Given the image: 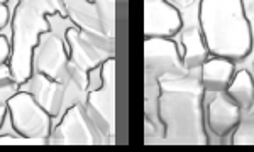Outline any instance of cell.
<instances>
[{
  "mask_svg": "<svg viewBox=\"0 0 254 152\" xmlns=\"http://www.w3.org/2000/svg\"><path fill=\"white\" fill-rule=\"evenodd\" d=\"M5 115H7V103H0V127L5 124Z\"/></svg>",
  "mask_w": 254,
  "mask_h": 152,
  "instance_id": "d6986e66",
  "label": "cell"
},
{
  "mask_svg": "<svg viewBox=\"0 0 254 152\" xmlns=\"http://www.w3.org/2000/svg\"><path fill=\"white\" fill-rule=\"evenodd\" d=\"M68 63L69 56L63 41L51 32H44L32 52V68L51 80L61 81V78L66 73Z\"/></svg>",
  "mask_w": 254,
  "mask_h": 152,
  "instance_id": "ba28073f",
  "label": "cell"
},
{
  "mask_svg": "<svg viewBox=\"0 0 254 152\" xmlns=\"http://www.w3.org/2000/svg\"><path fill=\"white\" fill-rule=\"evenodd\" d=\"M246 115H248V117H254V103L249 106V110L246 112Z\"/></svg>",
  "mask_w": 254,
  "mask_h": 152,
  "instance_id": "44dd1931",
  "label": "cell"
},
{
  "mask_svg": "<svg viewBox=\"0 0 254 152\" xmlns=\"http://www.w3.org/2000/svg\"><path fill=\"white\" fill-rule=\"evenodd\" d=\"M24 92H29L36 101L43 106L51 117L60 115L64 103V85L63 81L51 80L43 73L36 71L29 80L24 83Z\"/></svg>",
  "mask_w": 254,
  "mask_h": 152,
  "instance_id": "8fae6325",
  "label": "cell"
},
{
  "mask_svg": "<svg viewBox=\"0 0 254 152\" xmlns=\"http://www.w3.org/2000/svg\"><path fill=\"white\" fill-rule=\"evenodd\" d=\"M156 108L165 127V142L173 146H207L203 117V88L200 78L190 73H168L158 78Z\"/></svg>",
  "mask_w": 254,
  "mask_h": 152,
  "instance_id": "6da1fadb",
  "label": "cell"
},
{
  "mask_svg": "<svg viewBox=\"0 0 254 152\" xmlns=\"http://www.w3.org/2000/svg\"><path fill=\"white\" fill-rule=\"evenodd\" d=\"M198 22L212 56L237 61L253 51V29L243 0H200Z\"/></svg>",
  "mask_w": 254,
  "mask_h": 152,
  "instance_id": "7a4b0ae2",
  "label": "cell"
},
{
  "mask_svg": "<svg viewBox=\"0 0 254 152\" xmlns=\"http://www.w3.org/2000/svg\"><path fill=\"white\" fill-rule=\"evenodd\" d=\"M183 27L180 10L170 0H144L146 38H173Z\"/></svg>",
  "mask_w": 254,
  "mask_h": 152,
  "instance_id": "9c48e42d",
  "label": "cell"
},
{
  "mask_svg": "<svg viewBox=\"0 0 254 152\" xmlns=\"http://www.w3.org/2000/svg\"><path fill=\"white\" fill-rule=\"evenodd\" d=\"M234 61L229 57L212 56L210 59H207L200 66L202 69L200 81H202L205 92H225L234 78Z\"/></svg>",
  "mask_w": 254,
  "mask_h": 152,
  "instance_id": "7c38bea8",
  "label": "cell"
},
{
  "mask_svg": "<svg viewBox=\"0 0 254 152\" xmlns=\"http://www.w3.org/2000/svg\"><path fill=\"white\" fill-rule=\"evenodd\" d=\"M0 90H17V83L12 76L10 66H7L5 63L0 64Z\"/></svg>",
  "mask_w": 254,
  "mask_h": 152,
  "instance_id": "2e32d148",
  "label": "cell"
},
{
  "mask_svg": "<svg viewBox=\"0 0 254 152\" xmlns=\"http://www.w3.org/2000/svg\"><path fill=\"white\" fill-rule=\"evenodd\" d=\"M0 3H7V0H0Z\"/></svg>",
  "mask_w": 254,
  "mask_h": 152,
  "instance_id": "7402d4cb",
  "label": "cell"
},
{
  "mask_svg": "<svg viewBox=\"0 0 254 152\" xmlns=\"http://www.w3.org/2000/svg\"><path fill=\"white\" fill-rule=\"evenodd\" d=\"M234 146H254V117L241 120L232 134Z\"/></svg>",
  "mask_w": 254,
  "mask_h": 152,
  "instance_id": "9a60e30c",
  "label": "cell"
},
{
  "mask_svg": "<svg viewBox=\"0 0 254 152\" xmlns=\"http://www.w3.org/2000/svg\"><path fill=\"white\" fill-rule=\"evenodd\" d=\"M90 2H92V0H90Z\"/></svg>",
  "mask_w": 254,
  "mask_h": 152,
  "instance_id": "603a6c76",
  "label": "cell"
},
{
  "mask_svg": "<svg viewBox=\"0 0 254 152\" xmlns=\"http://www.w3.org/2000/svg\"><path fill=\"white\" fill-rule=\"evenodd\" d=\"M144 73L146 85L158 83V78L168 73H188L183 66L178 44L171 38H146L144 41Z\"/></svg>",
  "mask_w": 254,
  "mask_h": 152,
  "instance_id": "8992f818",
  "label": "cell"
},
{
  "mask_svg": "<svg viewBox=\"0 0 254 152\" xmlns=\"http://www.w3.org/2000/svg\"><path fill=\"white\" fill-rule=\"evenodd\" d=\"M171 3H178V5H190L193 0H170Z\"/></svg>",
  "mask_w": 254,
  "mask_h": 152,
  "instance_id": "ffe728a7",
  "label": "cell"
},
{
  "mask_svg": "<svg viewBox=\"0 0 254 152\" xmlns=\"http://www.w3.org/2000/svg\"><path fill=\"white\" fill-rule=\"evenodd\" d=\"M9 7L5 3H0V29H3L9 24Z\"/></svg>",
  "mask_w": 254,
  "mask_h": 152,
  "instance_id": "ac0fdd59",
  "label": "cell"
},
{
  "mask_svg": "<svg viewBox=\"0 0 254 152\" xmlns=\"http://www.w3.org/2000/svg\"><path fill=\"white\" fill-rule=\"evenodd\" d=\"M12 54V44L5 36H0V64H3Z\"/></svg>",
  "mask_w": 254,
  "mask_h": 152,
  "instance_id": "e0dca14e",
  "label": "cell"
},
{
  "mask_svg": "<svg viewBox=\"0 0 254 152\" xmlns=\"http://www.w3.org/2000/svg\"><path fill=\"white\" fill-rule=\"evenodd\" d=\"M66 14L64 0H19L12 17L10 71L15 83L24 85L32 75V52L39 38L49 32L46 15Z\"/></svg>",
  "mask_w": 254,
  "mask_h": 152,
  "instance_id": "3957f363",
  "label": "cell"
},
{
  "mask_svg": "<svg viewBox=\"0 0 254 152\" xmlns=\"http://www.w3.org/2000/svg\"><path fill=\"white\" fill-rule=\"evenodd\" d=\"M243 110L225 92H219L214 100L208 103L205 122L212 134L217 137H227L234 132L237 124L241 122Z\"/></svg>",
  "mask_w": 254,
  "mask_h": 152,
  "instance_id": "30bf717a",
  "label": "cell"
},
{
  "mask_svg": "<svg viewBox=\"0 0 254 152\" xmlns=\"http://www.w3.org/2000/svg\"><path fill=\"white\" fill-rule=\"evenodd\" d=\"M7 112L14 132L26 139H46L51 130V115L29 92H15L7 100Z\"/></svg>",
  "mask_w": 254,
  "mask_h": 152,
  "instance_id": "5b68a950",
  "label": "cell"
},
{
  "mask_svg": "<svg viewBox=\"0 0 254 152\" xmlns=\"http://www.w3.org/2000/svg\"><path fill=\"white\" fill-rule=\"evenodd\" d=\"M229 97L241 106V110L248 112L249 106L254 103V78L248 69H239L232 78L231 85L225 90Z\"/></svg>",
  "mask_w": 254,
  "mask_h": 152,
  "instance_id": "5bb4252c",
  "label": "cell"
},
{
  "mask_svg": "<svg viewBox=\"0 0 254 152\" xmlns=\"http://www.w3.org/2000/svg\"><path fill=\"white\" fill-rule=\"evenodd\" d=\"M182 44H183V54H182L183 66H185L188 73L202 66L207 61V56L210 54L207 49L205 41H203L202 31L198 27H190L188 31L183 32Z\"/></svg>",
  "mask_w": 254,
  "mask_h": 152,
  "instance_id": "4fadbf2b",
  "label": "cell"
},
{
  "mask_svg": "<svg viewBox=\"0 0 254 152\" xmlns=\"http://www.w3.org/2000/svg\"><path fill=\"white\" fill-rule=\"evenodd\" d=\"M95 125L92 124L88 112L80 103H73L63 115L61 122L48 137L49 144L64 146H92L100 142L95 135Z\"/></svg>",
  "mask_w": 254,
  "mask_h": 152,
  "instance_id": "52a82bcc",
  "label": "cell"
},
{
  "mask_svg": "<svg viewBox=\"0 0 254 152\" xmlns=\"http://www.w3.org/2000/svg\"><path fill=\"white\" fill-rule=\"evenodd\" d=\"M88 115L98 132L116 135V57L102 61L100 86L92 90L87 98Z\"/></svg>",
  "mask_w": 254,
  "mask_h": 152,
  "instance_id": "277c9868",
  "label": "cell"
}]
</instances>
